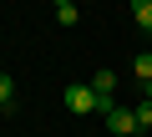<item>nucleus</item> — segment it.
Returning a JSON list of instances; mask_svg holds the SVG:
<instances>
[{
	"instance_id": "obj_1",
	"label": "nucleus",
	"mask_w": 152,
	"mask_h": 137,
	"mask_svg": "<svg viewBox=\"0 0 152 137\" xmlns=\"http://www.w3.org/2000/svg\"><path fill=\"white\" fill-rule=\"evenodd\" d=\"M66 107H71L76 117H91V112L102 107V97L91 92V81H71V86H66Z\"/></svg>"
},
{
	"instance_id": "obj_2",
	"label": "nucleus",
	"mask_w": 152,
	"mask_h": 137,
	"mask_svg": "<svg viewBox=\"0 0 152 137\" xmlns=\"http://www.w3.org/2000/svg\"><path fill=\"white\" fill-rule=\"evenodd\" d=\"M102 122H107V132H112V137H132V132H142V127H137V112H127V107L107 112Z\"/></svg>"
},
{
	"instance_id": "obj_3",
	"label": "nucleus",
	"mask_w": 152,
	"mask_h": 137,
	"mask_svg": "<svg viewBox=\"0 0 152 137\" xmlns=\"http://www.w3.org/2000/svg\"><path fill=\"white\" fill-rule=\"evenodd\" d=\"M91 92H96V97H112V92H117V71H107V66H102V71L91 76Z\"/></svg>"
},
{
	"instance_id": "obj_4",
	"label": "nucleus",
	"mask_w": 152,
	"mask_h": 137,
	"mask_svg": "<svg viewBox=\"0 0 152 137\" xmlns=\"http://www.w3.org/2000/svg\"><path fill=\"white\" fill-rule=\"evenodd\" d=\"M132 21L142 31H152V0H132Z\"/></svg>"
},
{
	"instance_id": "obj_5",
	"label": "nucleus",
	"mask_w": 152,
	"mask_h": 137,
	"mask_svg": "<svg viewBox=\"0 0 152 137\" xmlns=\"http://www.w3.org/2000/svg\"><path fill=\"white\" fill-rule=\"evenodd\" d=\"M132 76H137V81H142V86H147V81H152V56H147V51H142V56H137V61H132Z\"/></svg>"
},
{
	"instance_id": "obj_6",
	"label": "nucleus",
	"mask_w": 152,
	"mask_h": 137,
	"mask_svg": "<svg viewBox=\"0 0 152 137\" xmlns=\"http://www.w3.org/2000/svg\"><path fill=\"white\" fill-rule=\"evenodd\" d=\"M10 102H15V81L0 71V107H10Z\"/></svg>"
},
{
	"instance_id": "obj_7",
	"label": "nucleus",
	"mask_w": 152,
	"mask_h": 137,
	"mask_svg": "<svg viewBox=\"0 0 152 137\" xmlns=\"http://www.w3.org/2000/svg\"><path fill=\"white\" fill-rule=\"evenodd\" d=\"M56 21H61V26H76V21H81V10H76V5H56Z\"/></svg>"
},
{
	"instance_id": "obj_8",
	"label": "nucleus",
	"mask_w": 152,
	"mask_h": 137,
	"mask_svg": "<svg viewBox=\"0 0 152 137\" xmlns=\"http://www.w3.org/2000/svg\"><path fill=\"white\" fill-rule=\"evenodd\" d=\"M132 112H137V127H152V102H147V97H142V107H132Z\"/></svg>"
},
{
	"instance_id": "obj_9",
	"label": "nucleus",
	"mask_w": 152,
	"mask_h": 137,
	"mask_svg": "<svg viewBox=\"0 0 152 137\" xmlns=\"http://www.w3.org/2000/svg\"><path fill=\"white\" fill-rule=\"evenodd\" d=\"M142 97H147V102H152V81H147V86H142Z\"/></svg>"
},
{
	"instance_id": "obj_10",
	"label": "nucleus",
	"mask_w": 152,
	"mask_h": 137,
	"mask_svg": "<svg viewBox=\"0 0 152 137\" xmlns=\"http://www.w3.org/2000/svg\"><path fill=\"white\" fill-rule=\"evenodd\" d=\"M56 5H76V0H56Z\"/></svg>"
}]
</instances>
